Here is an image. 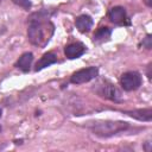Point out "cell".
Instances as JSON below:
<instances>
[{"instance_id": "6da1fadb", "label": "cell", "mask_w": 152, "mask_h": 152, "mask_svg": "<svg viewBox=\"0 0 152 152\" xmlns=\"http://www.w3.org/2000/svg\"><path fill=\"white\" fill-rule=\"evenodd\" d=\"M55 26L51 21H31L27 30L28 40L37 46H45L53 34Z\"/></svg>"}, {"instance_id": "7a4b0ae2", "label": "cell", "mask_w": 152, "mask_h": 152, "mask_svg": "<svg viewBox=\"0 0 152 152\" xmlns=\"http://www.w3.org/2000/svg\"><path fill=\"white\" fill-rule=\"evenodd\" d=\"M90 128L96 135L109 137L126 131L129 128V125L126 121H99L91 125Z\"/></svg>"}, {"instance_id": "3957f363", "label": "cell", "mask_w": 152, "mask_h": 152, "mask_svg": "<svg viewBox=\"0 0 152 152\" xmlns=\"http://www.w3.org/2000/svg\"><path fill=\"white\" fill-rule=\"evenodd\" d=\"M121 87L126 91H132L141 86V76L137 71H127L121 75Z\"/></svg>"}, {"instance_id": "277c9868", "label": "cell", "mask_w": 152, "mask_h": 152, "mask_svg": "<svg viewBox=\"0 0 152 152\" xmlns=\"http://www.w3.org/2000/svg\"><path fill=\"white\" fill-rule=\"evenodd\" d=\"M97 75H99V69L96 66L84 68V69H81V70L74 72L72 76L70 77V82L74 84H82V83L94 80Z\"/></svg>"}, {"instance_id": "5b68a950", "label": "cell", "mask_w": 152, "mask_h": 152, "mask_svg": "<svg viewBox=\"0 0 152 152\" xmlns=\"http://www.w3.org/2000/svg\"><path fill=\"white\" fill-rule=\"evenodd\" d=\"M96 91L101 96H103L106 99H109L112 101H115V102H120L121 101V93L113 84H110V83H108L106 81H104V84L99 83L96 86Z\"/></svg>"}, {"instance_id": "8992f818", "label": "cell", "mask_w": 152, "mask_h": 152, "mask_svg": "<svg viewBox=\"0 0 152 152\" xmlns=\"http://www.w3.org/2000/svg\"><path fill=\"white\" fill-rule=\"evenodd\" d=\"M86 52V45L77 42V43H72L65 46L64 49V53L69 59H75L81 57L83 53Z\"/></svg>"}, {"instance_id": "52a82bcc", "label": "cell", "mask_w": 152, "mask_h": 152, "mask_svg": "<svg viewBox=\"0 0 152 152\" xmlns=\"http://www.w3.org/2000/svg\"><path fill=\"white\" fill-rule=\"evenodd\" d=\"M108 17H109L112 23H114V24H122L126 20V11L121 6H115V7L110 8V11L108 13Z\"/></svg>"}, {"instance_id": "ba28073f", "label": "cell", "mask_w": 152, "mask_h": 152, "mask_svg": "<svg viewBox=\"0 0 152 152\" xmlns=\"http://www.w3.org/2000/svg\"><path fill=\"white\" fill-rule=\"evenodd\" d=\"M75 25H76V27H77V30L80 32L86 33V32H88L91 28V26H93V19L89 15H87V14H82V15H80V17L76 18Z\"/></svg>"}, {"instance_id": "9c48e42d", "label": "cell", "mask_w": 152, "mask_h": 152, "mask_svg": "<svg viewBox=\"0 0 152 152\" xmlns=\"http://www.w3.org/2000/svg\"><path fill=\"white\" fill-rule=\"evenodd\" d=\"M57 63V56L53 53V52H48V53H44L43 57L37 62L36 64V71H39L51 64H55Z\"/></svg>"}, {"instance_id": "30bf717a", "label": "cell", "mask_w": 152, "mask_h": 152, "mask_svg": "<svg viewBox=\"0 0 152 152\" xmlns=\"http://www.w3.org/2000/svg\"><path fill=\"white\" fill-rule=\"evenodd\" d=\"M32 61H33V55L31 52H25V53H23L19 57L18 62L15 63V66L19 68L20 70H23L24 72H26V71L30 70V66H31Z\"/></svg>"}, {"instance_id": "8fae6325", "label": "cell", "mask_w": 152, "mask_h": 152, "mask_svg": "<svg viewBox=\"0 0 152 152\" xmlns=\"http://www.w3.org/2000/svg\"><path fill=\"white\" fill-rule=\"evenodd\" d=\"M110 34H112V30L109 27H100L94 33L93 42L96 44H101L103 42H107L110 38Z\"/></svg>"}, {"instance_id": "7c38bea8", "label": "cell", "mask_w": 152, "mask_h": 152, "mask_svg": "<svg viewBox=\"0 0 152 152\" xmlns=\"http://www.w3.org/2000/svg\"><path fill=\"white\" fill-rule=\"evenodd\" d=\"M126 114H128L132 118H135V119H138L140 121H150L152 119V109L151 108L131 110V112H126Z\"/></svg>"}, {"instance_id": "4fadbf2b", "label": "cell", "mask_w": 152, "mask_h": 152, "mask_svg": "<svg viewBox=\"0 0 152 152\" xmlns=\"http://www.w3.org/2000/svg\"><path fill=\"white\" fill-rule=\"evenodd\" d=\"M51 15V12H49L48 10H42L39 12H36L33 14L30 15L28 18V21H44V20H48Z\"/></svg>"}, {"instance_id": "5bb4252c", "label": "cell", "mask_w": 152, "mask_h": 152, "mask_svg": "<svg viewBox=\"0 0 152 152\" xmlns=\"http://www.w3.org/2000/svg\"><path fill=\"white\" fill-rule=\"evenodd\" d=\"M14 2L18 4L19 6L24 7L25 10H28V8L31 7V2H30V0H14Z\"/></svg>"}, {"instance_id": "9a60e30c", "label": "cell", "mask_w": 152, "mask_h": 152, "mask_svg": "<svg viewBox=\"0 0 152 152\" xmlns=\"http://www.w3.org/2000/svg\"><path fill=\"white\" fill-rule=\"evenodd\" d=\"M142 45H145L146 49H151V36L150 34L145 38V42H142Z\"/></svg>"}, {"instance_id": "2e32d148", "label": "cell", "mask_w": 152, "mask_h": 152, "mask_svg": "<svg viewBox=\"0 0 152 152\" xmlns=\"http://www.w3.org/2000/svg\"><path fill=\"white\" fill-rule=\"evenodd\" d=\"M145 2H146V5H147L148 7H151V6H152V2H151V0H145Z\"/></svg>"}, {"instance_id": "e0dca14e", "label": "cell", "mask_w": 152, "mask_h": 152, "mask_svg": "<svg viewBox=\"0 0 152 152\" xmlns=\"http://www.w3.org/2000/svg\"><path fill=\"white\" fill-rule=\"evenodd\" d=\"M0 118H1V108H0Z\"/></svg>"}, {"instance_id": "ac0fdd59", "label": "cell", "mask_w": 152, "mask_h": 152, "mask_svg": "<svg viewBox=\"0 0 152 152\" xmlns=\"http://www.w3.org/2000/svg\"><path fill=\"white\" fill-rule=\"evenodd\" d=\"M0 132H1V126H0Z\"/></svg>"}]
</instances>
